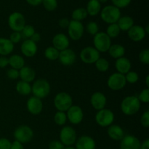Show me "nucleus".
Wrapping results in <instances>:
<instances>
[{
  "instance_id": "58836bf2",
  "label": "nucleus",
  "mask_w": 149,
  "mask_h": 149,
  "mask_svg": "<svg viewBox=\"0 0 149 149\" xmlns=\"http://www.w3.org/2000/svg\"><path fill=\"white\" fill-rule=\"evenodd\" d=\"M86 29L87 31L90 33V35L95 36L97 33H98L99 31V26L97 23L94 21H90L87 23V26H86Z\"/></svg>"
},
{
  "instance_id": "c756f323",
  "label": "nucleus",
  "mask_w": 149,
  "mask_h": 149,
  "mask_svg": "<svg viewBox=\"0 0 149 149\" xmlns=\"http://www.w3.org/2000/svg\"><path fill=\"white\" fill-rule=\"evenodd\" d=\"M16 90L22 95H28L31 93V85L30 83L23 81H20L16 84Z\"/></svg>"
},
{
  "instance_id": "6e6552de",
  "label": "nucleus",
  "mask_w": 149,
  "mask_h": 149,
  "mask_svg": "<svg viewBox=\"0 0 149 149\" xmlns=\"http://www.w3.org/2000/svg\"><path fill=\"white\" fill-rule=\"evenodd\" d=\"M26 25V18L22 13L15 12L9 16L8 26L13 31L21 32Z\"/></svg>"
},
{
  "instance_id": "72a5a7b5",
  "label": "nucleus",
  "mask_w": 149,
  "mask_h": 149,
  "mask_svg": "<svg viewBox=\"0 0 149 149\" xmlns=\"http://www.w3.org/2000/svg\"><path fill=\"white\" fill-rule=\"evenodd\" d=\"M95 65L97 71L100 72H106L109 70V62L106 58H100L95 63Z\"/></svg>"
},
{
  "instance_id": "a19ab883",
  "label": "nucleus",
  "mask_w": 149,
  "mask_h": 149,
  "mask_svg": "<svg viewBox=\"0 0 149 149\" xmlns=\"http://www.w3.org/2000/svg\"><path fill=\"white\" fill-rule=\"evenodd\" d=\"M138 100L140 102H143V103H147L149 102V89L146 88L143 90L141 92L138 97Z\"/></svg>"
},
{
  "instance_id": "5701e85b",
  "label": "nucleus",
  "mask_w": 149,
  "mask_h": 149,
  "mask_svg": "<svg viewBox=\"0 0 149 149\" xmlns=\"http://www.w3.org/2000/svg\"><path fill=\"white\" fill-rule=\"evenodd\" d=\"M107 132L109 138L116 141H121L125 135L124 130L120 126L116 125H110Z\"/></svg>"
},
{
  "instance_id": "412c9836",
  "label": "nucleus",
  "mask_w": 149,
  "mask_h": 149,
  "mask_svg": "<svg viewBox=\"0 0 149 149\" xmlns=\"http://www.w3.org/2000/svg\"><path fill=\"white\" fill-rule=\"evenodd\" d=\"M76 149H95V140L88 135H82L76 141Z\"/></svg>"
},
{
  "instance_id": "f3484780",
  "label": "nucleus",
  "mask_w": 149,
  "mask_h": 149,
  "mask_svg": "<svg viewBox=\"0 0 149 149\" xmlns=\"http://www.w3.org/2000/svg\"><path fill=\"white\" fill-rule=\"evenodd\" d=\"M26 107L29 113L33 115H38L43 109V103L41 99L32 96L27 100Z\"/></svg>"
},
{
  "instance_id": "a878e982",
  "label": "nucleus",
  "mask_w": 149,
  "mask_h": 149,
  "mask_svg": "<svg viewBox=\"0 0 149 149\" xmlns=\"http://www.w3.org/2000/svg\"><path fill=\"white\" fill-rule=\"evenodd\" d=\"M101 4L98 0H90L87 4V13L90 16H95L101 11Z\"/></svg>"
},
{
  "instance_id": "b1692460",
  "label": "nucleus",
  "mask_w": 149,
  "mask_h": 149,
  "mask_svg": "<svg viewBox=\"0 0 149 149\" xmlns=\"http://www.w3.org/2000/svg\"><path fill=\"white\" fill-rule=\"evenodd\" d=\"M19 77L21 81L30 83L34 80L36 77V72L32 68L29 66H23L19 70Z\"/></svg>"
},
{
  "instance_id": "0eeeda50",
  "label": "nucleus",
  "mask_w": 149,
  "mask_h": 149,
  "mask_svg": "<svg viewBox=\"0 0 149 149\" xmlns=\"http://www.w3.org/2000/svg\"><path fill=\"white\" fill-rule=\"evenodd\" d=\"M13 136L15 141L21 143L22 144L27 143L33 139V130L27 125H22L15 130Z\"/></svg>"
},
{
  "instance_id": "c9c22d12",
  "label": "nucleus",
  "mask_w": 149,
  "mask_h": 149,
  "mask_svg": "<svg viewBox=\"0 0 149 149\" xmlns=\"http://www.w3.org/2000/svg\"><path fill=\"white\" fill-rule=\"evenodd\" d=\"M35 32H36V31H35L33 26H31V25H26L23 29V30L21 31V35L22 36L29 39L33 36Z\"/></svg>"
},
{
  "instance_id": "6ab92c4d",
  "label": "nucleus",
  "mask_w": 149,
  "mask_h": 149,
  "mask_svg": "<svg viewBox=\"0 0 149 149\" xmlns=\"http://www.w3.org/2000/svg\"><path fill=\"white\" fill-rule=\"evenodd\" d=\"M69 44V39L66 35L63 33H58L52 39V47L58 49L59 52L68 48Z\"/></svg>"
},
{
  "instance_id": "c03bdc74",
  "label": "nucleus",
  "mask_w": 149,
  "mask_h": 149,
  "mask_svg": "<svg viewBox=\"0 0 149 149\" xmlns=\"http://www.w3.org/2000/svg\"><path fill=\"white\" fill-rule=\"evenodd\" d=\"M141 124L144 127H149V111L147 110L144 112L141 117Z\"/></svg>"
},
{
  "instance_id": "1a4fd4ad",
  "label": "nucleus",
  "mask_w": 149,
  "mask_h": 149,
  "mask_svg": "<svg viewBox=\"0 0 149 149\" xmlns=\"http://www.w3.org/2000/svg\"><path fill=\"white\" fill-rule=\"evenodd\" d=\"M77 132L70 126H65L60 132V141L66 146H71L77 141Z\"/></svg>"
},
{
  "instance_id": "e433bc0d",
  "label": "nucleus",
  "mask_w": 149,
  "mask_h": 149,
  "mask_svg": "<svg viewBox=\"0 0 149 149\" xmlns=\"http://www.w3.org/2000/svg\"><path fill=\"white\" fill-rule=\"evenodd\" d=\"M42 4H43L45 10L49 12L54 11L58 7V1L57 0H43Z\"/></svg>"
},
{
  "instance_id": "f8f14e48",
  "label": "nucleus",
  "mask_w": 149,
  "mask_h": 149,
  "mask_svg": "<svg viewBox=\"0 0 149 149\" xmlns=\"http://www.w3.org/2000/svg\"><path fill=\"white\" fill-rule=\"evenodd\" d=\"M84 28L82 23L76 20H71L68 27V36L72 40L78 41L84 34Z\"/></svg>"
},
{
  "instance_id": "de8ad7c7",
  "label": "nucleus",
  "mask_w": 149,
  "mask_h": 149,
  "mask_svg": "<svg viewBox=\"0 0 149 149\" xmlns=\"http://www.w3.org/2000/svg\"><path fill=\"white\" fill-rule=\"evenodd\" d=\"M49 149H63L65 148V146L58 141H53L50 142L49 144Z\"/></svg>"
},
{
  "instance_id": "c85d7f7f",
  "label": "nucleus",
  "mask_w": 149,
  "mask_h": 149,
  "mask_svg": "<svg viewBox=\"0 0 149 149\" xmlns=\"http://www.w3.org/2000/svg\"><path fill=\"white\" fill-rule=\"evenodd\" d=\"M9 65L12 68L20 70L25 66V60L22 56L19 55H11L9 58Z\"/></svg>"
},
{
  "instance_id": "bb28decb",
  "label": "nucleus",
  "mask_w": 149,
  "mask_h": 149,
  "mask_svg": "<svg viewBox=\"0 0 149 149\" xmlns=\"http://www.w3.org/2000/svg\"><path fill=\"white\" fill-rule=\"evenodd\" d=\"M116 23H117L120 31H127L130 29H131L134 26V20L130 16L125 15L122 16V17L121 16Z\"/></svg>"
},
{
  "instance_id": "3c124183",
  "label": "nucleus",
  "mask_w": 149,
  "mask_h": 149,
  "mask_svg": "<svg viewBox=\"0 0 149 149\" xmlns=\"http://www.w3.org/2000/svg\"><path fill=\"white\" fill-rule=\"evenodd\" d=\"M10 149H24V147H23V145L21 143L15 141L14 142L12 143Z\"/></svg>"
},
{
  "instance_id": "a18cd8bd",
  "label": "nucleus",
  "mask_w": 149,
  "mask_h": 149,
  "mask_svg": "<svg viewBox=\"0 0 149 149\" xmlns=\"http://www.w3.org/2000/svg\"><path fill=\"white\" fill-rule=\"evenodd\" d=\"M7 77L11 79H17L19 77V71L11 68L10 69L7 70Z\"/></svg>"
},
{
  "instance_id": "864d4df0",
  "label": "nucleus",
  "mask_w": 149,
  "mask_h": 149,
  "mask_svg": "<svg viewBox=\"0 0 149 149\" xmlns=\"http://www.w3.org/2000/svg\"><path fill=\"white\" fill-rule=\"evenodd\" d=\"M26 2L31 6H38L42 3L43 0H26Z\"/></svg>"
},
{
  "instance_id": "49530a36",
  "label": "nucleus",
  "mask_w": 149,
  "mask_h": 149,
  "mask_svg": "<svg viewBox=\"0 0 149 149\" xmlns=\"http://www.w3.org/2000/svg\"><path fill=\"white\" fill-rule=\"evenodd\" d=\"M12 143L5 138H0V149H10Z\"/></svg>"
},
{
  "instance_id": "20e7f679",
  "label": "nucleus",
  "mask_w": 149,
  "mask_h": 149,
  "mask_svg": "<svg viewBox=\"0 0 149 149\" xmlns=\"http://www.w3.org/2000/svg\"><path fill=\"white\" fill-rule=\"evenodd\" d=\"M72 105V97L65 92L58 93L54 98V106L58 111H67Z\"/></svg>"
},
{
  "instance_id": "dca6fc26",
  "label": "nucleus",
  "mask_w": 149,
  "mask_h": 149,
  "mask_svg": "<svg viewBox=\"0 0 149 149\" xmlns=\"http://www.w3.org/2000/svg\"><path fill=\"white\" fill-rule=\"evenodd\" d=\"M127 35L131 40L135 42H138L143 40L146 33L143 26L139 25H134L131 29L127 31Z\"/></svg>"
},
{
  "instance_id": "ddd939ff",
  "label": "nucleus",
  "mask_w": 149,
  "mask_h": 149,
  "mask_svg": "<svg viewBox=\"0 0 149 149\" xmlns=\"http://www.w3.org/2000/svg\"><path fill=\"white\" fill-rule=\"evenodd\" d=\"M67 119L73 125H79L84 119V113L81 107L72 105L67 111Z\"/></svg>"
},
{
  "instance_id": "a211bd4d",
  "label": "nucleus",
  "mask_w": 149,
  "mask_h": 149,
  "mask_svg": "<svg viewBox=\"0 0 149 149\" xmlns=\"http://www.w3.org/2000/svg\"><path fill=\"white\" fill-rule=\"evenodd\" d=\"M90 103H91L92 106L95 110L100 111L105 109V106L107 103V99L104 94L100 92H95L92 95Z\"/></svg>"
},
{
  "instance_id": "09e8293b",
  "label": "nucleus",
  "mask_w": 149,
  "mask_h": 149,
  "mask_svg": "<svg viewBox=\"0 0 149 149\" xmlns=\"http://www.w3.org/2000/svg\"><path fill=\"white\" fill-rule=\"evenodd\" d=\"M58 23H59L60 27L62 28V29H68V26H69L70 20L66 17H63V18H61L59 20Z\"/></svg>"
},
{
  "instance_id": "2eb2a0df",
  "label": "nucleus",
  "mask_w": 149,
  "mask_h": 149,
  "mask_svg": "<svg viewBox=\"0 0 149 149\" xmlns=\"http://www.w3.org/2000/svg\"><path fill=\"white\" fill-rule=\"evenodd\" d=\"M141 141L134 135H125L121 141L120 149H140Z\"/></svg>"
},
{
  "instance_id": "aec40b11",
  "label": "nucleus",
  "mask_w": 149,
  "mask_h": 149,
  "mask_svg": "<svg viewBox=\"0 0 149 149\" xmlns=\"http://www.w3.org/2000/svg\"><path fill=\"white\" fill-rule=\"evenodd\" d=\"M20 49H21V52L23 55H25L27 58H32L37 52V45L31 39H26L22 43Z\"/></svg>"
},
{
  "instance_id": "4d7b16f0",
  "label": "nucleus",
  "mask_w": 149,
  "mask_h": 149,
  "mask_svg": "<svg viewBox=\"0 0 149 149\" xmlns=\"http://www.w3.org/2000/svg\"><path fill=\"white\" fill-rule=\"evenodd\" d=\"M144 30H145L146 34H147V33H149V26H148V25H147L146 27V29H144Z\"/></svg>"
},
{
  "instance_id": "5fc2aeb1",
  "label": "nucleus",
  "mask_w": 149,
  "mask_h": 149,
  "mask_svg": "<svg viewBox=\"0 0 149 149\" xmlns=\"http://www.w3.org/2000/svg\"><path fill=\"white\" fill-rule=\"evenodd\" d=\"M140 149H149V140L147 138L143 143H141Z\"/></svg>"
},
{
  "instance_id": "9b49d317",
  "label": "nucleus",
  "mask_w": 149,
  "mask_h": 149,
  "mask_svg": "<svg viewBox=\"0 0 149 149\" xmlns=\"http://www.w3.org/2000/svg\"><path fill=\"white\" fill-rule=\"evenodd\" d=\"M100 58V52L93 47H86L80 52V58L84 63H95Z\"/></svg>"
},
{
  "instance_id": "4468645a",
  "label": "nucleus",
  "mask_w": 149,
  "mask_h": 149,
  "mask_svg": "<svg viewBox=\"0 0 149 149\" xmlns=\"http://www.w3.org/2000/svg\"><path fill=\"white\" fill-rule=\"evenodd\" d=\"M76 59H77L76 53L74 50L69 48H67L59 52L58 60L62 65L65 66H70L73 65L75 63Z\"/></svg>"
},
{
  "instance_id": "39448f33",
  "label": "nucleus",
  "mask_w": 149,
  "mask_h": 149,
  "mask_svg": "<svg viewBox=\"0 0 149 149\" xmlns=\"http://www.w3.org/2000/svg\"><path fill=\"white\" fill-rule=\"evenodd\" d=\"M93 44L99 52H106L111 45V40L105 32H98L94 36Z\"/></svg>"
},
{
  "instance_id": "6e6d98bb",
  "label": "nucleus",
  "mask_w": 149,
  "mask_h": 149,
  "mask_svg": "<svg viewBox=\"0 0 149 149\" xmlns=\"http://www.w3.org/2000/svg\"><path fill=\"white\" fill-rule=\"evenodd\" d=\"M146 84L147 88L149 87V76L147 75L146 77Z\"/></svg>"
},
{
  "instance_id": "423d86ee",
  "label": "nucleus",
  "mask_w": 149,
  "mask_h": 149,
  "mask_svg": "<svg viewBox=\"0 0 149 149\" xmlns=\"http://www.w3.org/2000/svg\"><path fill=\"white\" fill-rule=\"evenodd\" d=\"M95 122L99 126L106 127L112 125L114 121V113L110 109H103L97 111L95 114Z\"/></svg>"
},
{
  "instance_id": "4be33fe9",
  "label": "nucleus",
  "mask_w": 149,
  "mask_h": 149,
  "mask_svg": "<svg viewBox=\"0 0 149 149\" xmlns=\"http://www.w3.org/2000/svg\"><path fill=\"white\" fill-rule=\"evenodd\" d=\"M115 67L118 73L125 75L127 73L129 72L132 67L130 61L127 58L122 57L116 59L115 63Z\"/></svg>"
},
{
  "instance_id": "f257e3e1",
  "label": "nucleus",
  "mask_w": 149,
  "mask_h": 149,
  "mask_svg": "<svg viewBox=\"0 0 149 149\" xmlns=\"http://www.w3.org/2000/svg\"><path fill=\"white\" fill-rule=\"evenodd\" d=\"M141 108V102L138 97L134 95L127 96L121 103V110L124 114L132 116L138 113Z\"/></svg>"
},
{
  "instance_id": "f704fd0d",
  "label": "nucleus",
  "mask_w": 149,
  "mask_h": 149,
  "mask_svg": "<svg viewBox=\"0 0 149 149\" xmlns=\"http://www.w3.org/2000/svg\"><path fill=\"white\" fill-rule=\"evenodd\" d=\"M67 121L66 113L63 111H57L54 116V122L59 126L65 125Z\"/></svg>"
},
{
  "instance_id": "603ef678",
  "label": "nucleus",
  "mask_w": 149,
  "mask_h": 149,
  "mask_svg": "<svg viewBox=\"0 0 149 149\" xmlns=\"http://www.w3.org/2000/svg\"><path fill=\"white\" fill-rule=\"evenodd\" d=\"M29 39L33 41V42H35V43H37L38 42H39V41L41 40V36L39 33L35 32V33L33 34V36H32Z\"/></svg>"
},
{
  "instance_id": "7ed1b4c3",
  "label": "nucleus",
  "mask_w": 149,
  "mask_h": 149,
  "mask_svg": "<svg viewBox=\"0 0 149 149\" xmlns=\"http://www.w3.org/2000/svg\"><path fill=\"white\" fill-rule=\"evenodd\" d=\"M31 93L37 98L43 99L49 95L50 93V84L44 79H39L34 81L31 86Z\"/></svg>"
},
{
  "instance_id": "7c9ffc66",
  "label": "nucleus",
  "mask_w": 149,
  "mask_h": 149,
  "mask_svg": "<svg viewBox=\"0 0 149 149\" xmlns=\"http://www.w3.org/2000/svg\"><path fill=\"white\" fill-rule=\"evenodd\" d=\"M87 15H88V14H87L86 9L83 8V7H79V8L76 9L72 12L71 17H72L73 20L81 22V20H84L87 17Z\"/></svg>"
},
{
  "instance_id": "9d476101",
  "label": "nucleus",
  "mask_w": 149,
  "mask_h": 149,
  "mask_svg": "<svg viewBox=\"0 0 149 149\" xmlns=\"http://www.w3.org/2000/svg\"><path fill=\"white\" fill-rule=\"evenodd\" d=\"M127 81L125 76L119 73H113L109 77L107 81L108 87L112 90L118 91L126 86Z\"/></svg>"
},
{
  "instance_id": "cd10ccee",
  "label": "nucleus",
  "mask_w": 149,
  "mask_h": 149,
  "mask_svg": "<svg viewBox=\"0 0 149 149\" xmlns=\"http://www.w3.org/2000/svg\"><path fill=\"white\" fill-rule=\"evenodd\" d=\"M109 55L114 59H118L119 58L124 57L125 54V48L119 44H115V45H111L109 49Z\"/></svg>"
},
{
  "instance_id": "37998d69",
  "label": "nucleus",
  "mask_w": 149,
  "mask_h": 149,
  "mask_svg": "<svg viewBox=\"0 0 149 149\" xmlns=\"http://www.w3.org/2000/svg\"><path fill=\"white\" fill-rule=\"evenodd\" d=\"M22 39V35L20 32H17V31H13V33L10 34V42L13 44H17L18 42H20Z\"/></svg>"
},
{
  "instance_id": "bf43d9fd",
  "label": "nucleus",
  "mask_w": 149,
  "mask_h": 149,
  "mask_svg": "<svg viewBox=\"0 0 149 149\" xmlns=\"http://www.w3.org/2000/svg\"><path fill=\"white\" fill-rule=\"evenodd\" d=\"M63 149H76V148H74V147H72V146H67V147H65V148H64Z\"/></svg>"
},
{
  "instance_id": "f03ea898",
  "label": "nucleus",
  "mask_w": 149,
  "mask_h": 149,
  "mask_svg": "<svg viewBox=\"0 0 149 149\" xmlns=\"http://www.w3.org/2000/svg\"><path fill=\"white\" fill-rule=\"evenodd\" d=\"M100 17L108 24L116 23L121 17L120 9L113 5H107L101 9Z\"/></svg>"
},
{
  "instance_id": "ea45409f",
  "label": "nucleus",
  "mask_w": 149,
  "mask_h": 149,
  "mask_svg": "<svg viewBox=\"0 0 149 149\" xmlns=\"http://www.w3.org/2000/svg\"><path fill=\"white\" fill-rule=\"evenodd\" d=\"M139 60L144 65L149 64V49H144L141 51L139 54Z\"/></svg>"
},
{
  "instance_id": "8fccbe9b",
  "label": "nucleus",
  "mask_w": 149,
  "mask_h": 149,
  "mask_svg": "<svg viewBox=\"0 0 149 149\" xmlns=\"http://www.w3.org/2000/svg\"><path fill=\"white\" fill-rule=\"evenodd\" d=\"M9 65V58L6 56H0V68H4Z\"/></svg>"
},
{
  "instance_id": "4c0bfd02",
  "label": "nucleus",
  "mask_w": 149,
  "mask_h": 149,
  "mask_svg": "<svg viewBox=\"0 0 149 149\" xmlns=\"http://www.w3.org/2000/svg\"><path fill=\"white\" fill-rule=\"evenodd\" d=\"M125 76V79H126V81L130 83V84H135V83L138 82V79H139L138 74L137 72H135V71H130Z\"/></svg>"
},
{
  "instance_id": "79ce46f5",
  "label": "nucleus",
  "mask_w": 149,
  "mask_h": 149,
  "mask_svg": "<svg viewBox=\"0 0 149 149\" xmlns=\"http://www.w3.org/2000/svg\"><path fill=\"white\" fill-rule=\"evenodd\" d=\"M113 5L117 8H125L127 7L131 2V0H111Z\"/></svg>"
},
{
  "instance_id": "473e14b6",
  "label": "nucleus",
  "mask_w": 149,
  "mask_h": 149,
  "mask_svg": "<svg viewBox=\"0 0 149 149\" xmlns=\"http://www.w3.org/2000/svg\"><path fill=\"white\" fill-rule=\"evenodd\" d=\"M120 29L118 26L117 23H112L109 24V26L107 27L106 33L111 39V38H116L120 33Z\"/></svg>"
},
{
  "instance_id": "2f4dec72",
  "label": "nucleus",
  "mask_w": 149,
  "mask_h": 149,
  "mask_svg": "<svg viewBox=\"0 0 149 149\" xmlns=\"http://www.w3.org/2000/svg\"><path fill=\"white\" fill-rule=\"evenodd\" d=\"M59 51L55 49L54 47H49L45 51V56L47 59L49 61H55L58 59L59 56Z\"/></svg>"
},
{
  "instance_id": "393cba45",
  "label": "nucleus",
  "mask_w": 149,
  "mask_h": 149,
  "mask_svg": "<svg viewBox=\"0 0 149 149\" xmlns=\"http://www.w3.org/2000/svg\"><path fill=\"white\" fill-rule=\"evenodd\" d=\"M14 49V44L7 38L0 37V55L7 56Z\"/></svg>"
},
{
  "instance_id": "13d9d810",
  "label": "nucleus",
  "mask_w": 149,
  "mask_h": 149,
  "mask_svg": "<svg viewBox=\"0 0 149 149\" xmlns=\"http://www.w3.org/2000/svg\"><path fill=\"white\" fill-rule=\"evenodd\" d=\"M98 1L100 3V4H104V3L107 2L108 0H98Z\"/></svg>"
}]
</instances>
